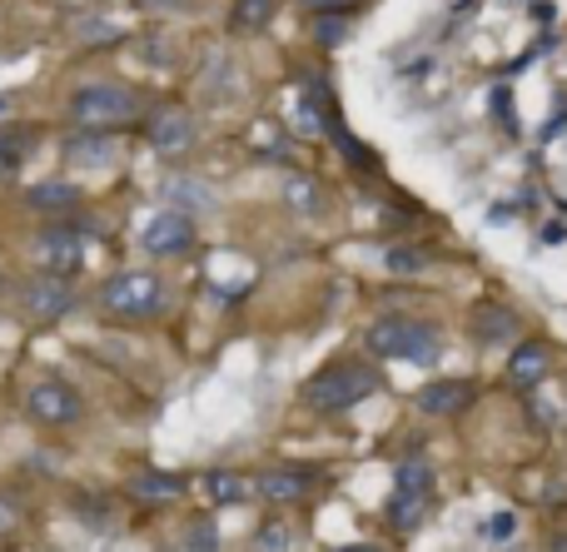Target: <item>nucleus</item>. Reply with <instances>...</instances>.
<instances>
[{"label":"nucleus","instance_id":"12","mask_svg":"<svg viewBox=\"0 0 567 552\" xmlns=\"http://www.w3.org/2000/svg\"><path fill=\"white\" fill-rule=\"evenodd\" d=\"M255 488H259V498H269V503H299V498L313 488V473L309 468H275V473H259Z\"/></svg>","mask_w":567,"mask_h":552},{"label":"nucleus","instance_id":"27","mask_svg":"<svg viewBox=\"0 0 567 552\" xmlns=\"http://www.w3.org/2000/svg\"><path fill=\"white\" fill-rule=\"evenodd\" d=\"M493 115L503 119V129H508V135H518V115H513V90L508 85L493 90Z\"/></svg>","mask_w":567,"mask_h":552},{"label":"nucleus","instance_id":"18","mask_svg":"<svg viewBox=\"0 0 567 552\" xmlns=\"http://www.w3.org/2000/svg\"><path fill=\"white\" fill-rule=\"evenodd\" d=\"M165 552H219V528L209 523V518H189V523L179 528L175 548H165Z\"/></svg>","mask_w":567,"mask_h":552},{"label":"nucleus","instance_id":"23","mask_svg":"<svg viewBox=\"0 0 567 552\" xmlns=\"http://www.w3.org/2000/svg\"><path fill=\"white\" fill-rule=\"evenodd\" d=\"M205 493L215 498V503H239L249 488H245V478H235V473H209L205 478Z\"/></svg>","mask_w":567,"mask_h":552},{"label":"nucleus","instance_id":"24","mask_svg":"<svg viewBox=\"0 0 567 552\" xmlns=\"http://www.w3.org/2000/svg\"><path fill=\"white\" fill-rule=\"evenodd\" d=\"M343 35H349V20L333 15V10H329V15L313 20V40H319L323 50H339V45H343Z\"/></svg>","mask_w":567,"mask_h":552},{"label":"nucleus","instance_id":"33","mask_svg":"<svg viewBox=\"0 0 567 552\" xmlns=\"http://www.w3.org/2000/svg\"><path fill=\"white\" fill-rule=\"evenodd\" d=\"M543 239H548V244H563L567 229H563V225H548V229H543Z\"/></svg>","mask_w":567,"mask_h":552},{"label":"nucleus","instance_id":"30","mask_svg":"<svg viewBox=\"0 0 567 552\" xmlns=\"http://www.w3.org/2000/svg\"><path fill=\"white\" fill-rule=\"evenodd\" d=\"M303 6H309V10H313V15H329V10H333V15H339V10L359 6V0H303Z\"/></svg>","mask_w":567,"mask_h":552},{"label":"nucleus","instance_id":"15","mask_svg":"<svg viewBox=\"0 0 567 552\" xmlns=\"http://www.w3.org/2000/svg\"><path fill=\"white\" fill-rule=\"evenodd\" d=\"M130 493H135L140 503H169V498L185 493V478H179V473H155V468H145V473L130 478Z\"/></svg>","mask_w":567,"mask_h":552},{"label":"nucleus","instance_id":"5","mask_svg":"<svg viewBox=\"0 0 567 552\" xmlns=\"http://www.w3.org/2000/svg\"><path fill=\"white\" fill-rule=\"evenodd\" d=\"M429 493H433V468L423 458H403L399 464V483H393V498H389V523L399 533H413L429 513Z\"/></svg>","mask_w":567,"mask_h":552},{"label":"nucleus","instance_id":"29","mask_svg":"<svg viewBox=\"0 0 567 552\" xmlns=\"http://www.w3.org/2000/svg\"><path fill=\"white\" fill-rule=\"evenodd\" d=\"M16 528H20V508H16V498L0 493V538L16 533Z\"/></svg>","mask_w":567,"mask_h":552},{"label":"nucleus","instance_id":"21","mask_svg":"<svg viewBox=\"0 0 567 552\" xmlns=\"http://www.w3.org/2000/svg\"><path fill=\"white\" fill-rule=\"evenodd\" d=\"M269 20H275V0H239V6H235V25L249 30V35H255V30H265Z\"/></svg>","mask_w":567,"mask_h":552},{"label":"nucleus","instance_id":"19","mask_svg":"<svg viewBox=\"0 0 567 552\" xmlns=\"http://www.w3.org/2000/svg\"><path fill=\"white\" fill-rule=\"evenodd\" d=\"M518 334V319L508 314V309H478V339L483 344H508V339Z\"/></svg>","mask_w":567,"mask_h":552},{"label":"nucleus","instance_id":"26","mask_svg":"<svg viewBox=\"0 0 567 552\" xmlns=\"http://www.w3.org/2000/svg\"><path fill=\"white\" fill-rule=\"evenodd\" d=\"M513 533H518V513H493L488 523H483V538H488V543H508Z\"/></svg>","mask_w":567,"mask_h":552},{"label":"nucleus","instance_id":"8","mask_svg":"<svg viewBox=\"0 0 567 552\" xmlns=\"http://www.w3.org/2000/svg\"><path fill=\"white\" fill-rule=\"evenodd\" d=\"M20 309H25L30 319H40V324H55V319H65L70 309H75V289H70L60 274L30 279V284L20 289Z\"/></svg>","mask_w":567,"mask_h":552},{"label":"nucleus","instance_id":"11","mask_svg":"<svg viewBox=\"0 0 567 552\" xmlns=\"http://www.w3.org/2000/svg\"><path fill=\"white\" fill-rule=\"evenodd\" d=\"M413 404H419V414H429V418L458 414L463 404H473V384H463V378H439V384H423Z\"/></svg>","mask_w":567,"mask_h":552},{"label":"nucleus","instance_id":"25","mask_svg":"<svg viewBox=\"0 0 567 552\" xmlns=\"http://www.w3.org/2000/svg\"><path fill=\"white\" fill-rule=\"evenodd\" d=\"M289 543H293L289 523H269L265 533H255V548H259V552H289Z\"/></svg>","mask_w":567,"mask_h":552},{"label":"nucleus","instance_id":"17","mask_svg":"<svg viewBox=\"0 0 567 552\" xmlns=\"http://www.w3.org/2000/svg\"><path fill=\"white\" fill-rule=\"evenodd\" d=\"M543 374H548V348L543 344H518L513 348V364H508V378L523 388L543 384Z\"/></svg>","mask_w":567,"mask_h":552},{"label":"nucleus","instance_id":"13","mask_svg":"<svg viewBox=\"0 0 567 552\" xmlns=\"http://www.w3.org/2000/svg\"><path fill=\"white\" fill-rule=\"evenodd\" d=\"M65 159L70 165H85V169H100L115 159V139L110 129H80V135L65 139Z\"/></svg>","mask_w":567,"mask_h":552},{"label":"nucleus","instance_id":"34","mask_svg":"<svg viewBox=\"0 0 567 552\" xmlns=\"http://www.w3.org/2000/svg\"><path fill=\"white\" fill-rule=\"evenodd\" d=\"M508 219H513V209H498V205L488 209V225H508Z\"/></svg>","mask_w":567,"mask_h":552},{"label":"nucleus","instance_id":"32","mask_svg":"<svg viewBox=\"0 0 567 552\" xmlns=\"http://www.w3.org/2000/svg\"><path fill=\"white\" fill-rule=\"evenodd\" d=\"M145 10H189V0H140Z\"/></svg>","mask_w":567,"mask_h":552},{"label":"nucleus","instance_id":"16","mask_svg":"<svg viewBox=\"0 0 567 552\" xmlns=\"http://www.w3.org/2000/svg\"><path fill=\"white\" fill-rule=\"evenodd\" d=\"M165 199L179 209H189V215H205V209H215V189L205 185V179H189V175H175L165 185Z\"/></svg>","mask_w":567,"mask_h":552},{"label":"nucleus","instance_id":"20","mask_svg":"<svg viewBox=\"0 0 567 552\" xmlns=\"http://www.w3.org/2000/svg\"><path fill=\"white\" fill-rule=\"evenodd\" d=\"M30 155V135L25 129H0V179H10Z\"/></svg>","mask_w":567,"mask_h":552},{"label":"nucleus","instance_id":"31","mask_svg":"<svg viewBox=\"0 0 567 552\" xmlns=\"http://www.w3.org/2000/svg\"><path fill=\"white\" fill-rule=\"evenodd\" d=\"M528 15L538 20V25H553V6H548V0H533V6H528Z\"/></svg>","mask_w":567,"mask_h":552},{"label":"nucleus","instance_id":"6","mask_svg":"<svg viewBox=\"0 0 567 552\" xmlns=\"http://www.w3.org/2000/svg\"><path fill=\"white\" fill-rule=\"evenodd\" d=\"M25 414L45 428H70V424H80V414H85V398H80L70 384H60V378H45V384H35L25 394Z\"/></svg>","mask_w":567,"mask_h":552},{"label":"nucleus","instance_id":"7","mask_svg":"<svg viewBox=\"0 0 567 552\" xmlns=\"http://www.w3.org/2000/svg\"><path fill=\"white\" fill-rule=\"evenodd\" d=\"M30 254H35V264L45 269V274L70 279V274L85 269V239H80L75 229H40Z\"/></svg>","mask_w":567,"mask_h":552},{"label":"nucleus","instance_id":"4","mask_svg":"<svg viewBox=\"0 0 567 552\" xmlns=\"http://www.w3.org/2000/svg\"><path fill=\"white\" fill-rule=\"evenodd\" d=\"M159 304H165V284H159L150 269H125V274L100 284V309H110V314H120V319H145V314H155Z\"/></svg>","mask_w":567,"mask_h":552},{"label":"nucleus","instance_id":"2","mask_svg":"<svg viewBox=\"0 0 567 552\" xmlns=\"http://www.w3.org/2000/svg\"><path fill=\"white\" fill-rule=\"evenodd\" d=\"M70 119L80 129H120L130 119H140V95L120 80H90V85H75L70 90Z\"/></svg>","mask_w":567,"mask_h":552},{"label":"nucleus","instance_id":"1","mask_svg":"<svg viewBox=\"0 0 567 552\" xmlns=\"http://www.w3.org/2000/svg\"><path fill=\"white\" fill-rule=\"evenodd\" d=\"M369 394H379V368L353 364V358L319 368V374L303 384V404H309L313 414H349V408L363 404Z\"/></svg>","mask_w":567,"mask_h":552},{"label":"nucleus","instance_id":"10","mask_svg":"<svg viewBox=\"0 0 567 552\" xmlns=\"http://www.w3.org/2000/svg\"><path fill=\"white\" fill-rule=\"evenodd\" d=\"M189 244H195V225H189L179 209L155 215L145 225V235H140V249H145V254H155V259H175V254H185Z\"/></svg>","mask_w":567,"mask_h":552},{"label":"nucleus","instance_id":"14","mask_svg":"<svg viewBox=\"0 0 567 552\" xmlns=\"http://www.w3.org/2000/svg\"><path fill=\"white\" fill-rule=\"evenodd\" d=\"M25 205L35 209V215H70V209L80 205V189L70 185V179H40V185L25 189Z\"/></svg>","mask_w":567,"mask_h":552},{"label":"nucleus","instance_id":"35","mask_svg":"<svg viewBox=\"0 0 567 552\" xmlns=\"http://www.w3.org/2000/svg\"><path fill=\"white\" fill-rule=\"evenodd\" d=\"M339 552H383V548H373V543H349V548H339Z\"/></svg>","mask_w":567,"mask_h":552},{"label":"nucleus","instance_id":"3","mask_svg":"<svg viewBox=\"0 0 567 552\" xmlns=\"http://www.w3.org/2000/svg\"><path fill=\"white\" fill-rule=\"evenodd\" d=\"M363 344L379 358H403V364H439V334L433 324H419V319H379L369 324Z\"/></svg>","mask_w":567,"mask_h":552},{"label":"nucleus","instance_id":"28","mask_svg":"<svg viewBox=\"0 0 567 552\" xmlns=\"http://www.w3.org/2000/svg\"><path fill=\"white\" fill-rule=\"evenodd\" d=\"M289 199H293V209H313L319 189H313V179H289Z\"/></svg>","mask_w":567,"mask_h":552},{"label":"nucleus","instance_id":"9","mask_svg":"<svg viewBox=\"0 0 567 552\" xmlns=\"http://www.w3.org/2000/svg\"><path fill=\"white\" fill-rule=\"evenodd\" d=\"M145 135H150V145H155L159 155L179 159V155H189V149H195L199 129H195V115H189V110L169 105V110H155V115H150Z\"/></svg>","mask_w":567,"mask_h":552},{"label":"nucleus","instance_id":"22","mask_svg":"<svg viewBox=\"0 0 567 552\" xmlns=\"http://www.w3.org/2000/svg\"><path fill=\"white\" fill-rule=\"evenodd\" d=\"M383 264H389V274H423V269H429V254L413 244H393L389 254H383Z\"/></svg>","mask_w":567,"mask_h":552}]
</instances>
